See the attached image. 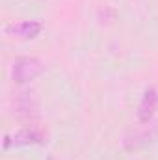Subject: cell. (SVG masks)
I'll list each match as a JSON object with an SVG mask.
<instances>
[{"label": "cell", "mask_w": 158, "mask_h": 160, "mask_svg": "<svg viewBox=\"0 0 158 160\" xmlns=\"http://www.w3.org/2000/svg\"><path fill=\"white\" fill-rule=\"evenodd\" d=\"M43 75V63L37 58H17L11 65V80L17 84L32 82Z\"/></svg>", "instance_id": "obj_1"}, {"label": "cell", "mask_w": 158, "mask_h": 160, "mask_svg": "<svg viewBox=\"0 0 158 160\" xmlns=\"http://www.w3.org/2000/svg\"><path fill=\"white\" fill-rule=\"evenodd\" d=\"M41 30H43V24L39 21H19L4 26V32L17 39H34L41 34Z\"/></svg>", "instance_id": "obj_2"}, {"label": "cell", "mask_w": 158, "mask_h": 160, "mask_svg": "<svg viewBox=\"0 0 158 160\" xmlns=\"http://www.w3.org/2000/svg\"><path fill=\"white\" fill-rule=\"evenodd\" d=\"M41 142H43V136L36 128H19L11 136H6L4 145L6 147H9V145L22 147V145H34V143H41Z\"/></svg>", "instance_id": "obj_3"}, {"label": "cell", "mask_w": 158, "mask_h": 160, "mask_svg": "<svg viewBox=\"0 0 158 160\" xmlns=\"http://www.w3.org/2000/svg\"><path fill=\"white\" fill-rule=\"evenodd\" d=\"M156 108H158V91L155 88H149L143 93V99H141L140 108H138V119H140V123H149L153 119V116L156 114Z\"/></svg>", "instance_id": "obj_4"}]
</instances>
